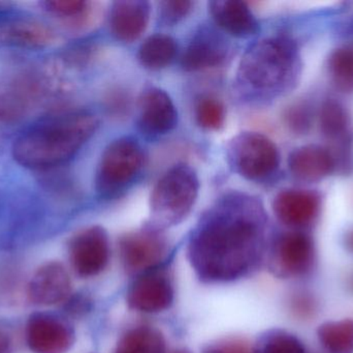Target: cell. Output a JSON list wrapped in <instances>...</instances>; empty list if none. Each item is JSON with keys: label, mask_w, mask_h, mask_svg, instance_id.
<instances>
[{"label": "cell", "mask_w": 353, "mask_h": 353, "mask_svg": "<svg viewBox=\"0 0 353 353\" xmlns=\"http://www.w3.org/2000/svg\"><path fill=\"white\" fill-rule=\"evenodd\" d=\"M267 230V213L259 199L228 193L197 222L187 246L189 263L203 283L248 277L263 263Z\"/></svg>", "instance_id": "1"}, {"label": "cell", "mask_w": 353, "mask_h": 353, "mask_svg": "<svg viewBox=\"0 0 353 353\" xmlns=\"http://www.w3.org/2000/svg\"><path fill=\"white\" fill-rule=\"evenodd\" d=\"M301 68L298 47L290 37H265L243 55L236 70V88L246 101H270L294 88Z\"/></svg>", "instance_id": "2"}, {"label": "cell", "mask_w": 353, "mask_h": 353, "mask_svg": "<svg viewBox=\"0 0 353 353\" xmlns=\"http://www.w3.org/2000/svg\"><path fill=\"white\" fill-rule=\"evenodd\" d=\"M99 126V118L87 111L50 118L17 139L14 158L22 165L32 168L63 163L78 153Z\"/></svg>", "instance_id": "3"}, {"label": "cell", "mask_w": 353, "mask_h": 353, "mask_svg": "<svg viewBox=\"0 0 353 353\" xmlns=\"http://www.w3.org/2000/svg\"><path fill=\"white\" fill-rule=\"evenodd\" d=\"M199 180L187 164H176L157 180L151 192L152 225L159 229L178 225L188 217L197 200Z\"/></svg>", "instance_id": "4"}, {"label": "cell", "mask_w": 353, "mask_h": 353, "mask_svg": "<svg viewBox=\"0 0 353 353\" xmlns=\"http://www.w3.org/2000/svg\"><path fill=\"white\" fill-rule=\"evenodd\" d=\"M145 164L142 146L132 137L112 141L101 155L97 167L95 188L105 199L117 197L141 173Z\"/></svg>", "instance_id": "5"}, {"label": "cell", "mask_w": 353, "mask_h": 353, "mask_svg": "<svg viewBox=\"0 0 353 353\" xmlns=\"http://www.w3.org/2000/svg\"><path fill=\"white\" fill-rule=\"evenodd\" d=\"M226 161L230 169L245 180L265 182L279 169V149L261 133L242 132L228 142Z\"/></svg>", "instance_id": "6"}, {"label": "cell", "mask_w": 353, "mask_h": 353, "mask_svg": "<svg viewBox=\"0 0 353 353\" xmlns=\"http://www.w3.org/2000/svg\"><path fill=\"white\" fill-rule=\"evenodd\" d=\"M316 263L314 240L306 232L292 230L278 236L268 255L270 271L280 279L309 275Z\"/></svg>", "instance_id": "7"}, {"label": "cell", "mask_w": 353, "mask_h": 353, "mask_svg": "<svg viewBox=\"0 0 353 353\" xmlns=\"http://www.w3.org/2000/svg\"><path fill=\"white\" fill-rule=\"evenodd\" d=\"M167 238L154 225L128 232L118 242L120 260L132 275H142L159 267L168 253Z\"/></svg>", "instance_id": "8"}, {"label": "cell", "mask_w": 353, "mask_h": 353, "mask_svg": "<svg viewBox=\"0 0 353 353\" xmlns=\"http://www.w3.org/2000/svg\"><path fill=\"white\" fill-rule=\"evenodd\" d=\"M175 298L173 280L167 269L157 267L139 276L126 296V303L132 310L155 313L169 310Z\"/></svg>", "instance_id": "9"}, {"label": "cell", "mask_w": 353, "mask_h": 353, "mask_svg": "<svg viewBox=\"0 0 353 353\" xmlns=\"http://www.w3.org/2000/svg\"><path fill=\"white\" fill-rule=\"evenodd\" d=\"M110 257L109 236L101 226H92L82 230L70 242V265L79 277L99 276L107 269Z\"/></svg>", "instance_id": "10"}, {"label": "cell", "mask_w": 353, "mask_h": 353, "mask_svg": "<svg viewBox=\"0 0 353 353\" xmlns=\"http://www.w3.org/2000/svg\"><path fill=\"white\" fill-rule=\"evenodd\" d=\"M26 342L33 353H66L74 345V332L64 319L39 313L27 323Z\"/></svg>", "instance_id": "11"}, {"label": "cell", "mask_w": 353, "mask_h": 353, "mask_svg": "<svg viewBox=\"0 0 353 353\" xmlns=\"http://www.w3.org/2000/svg\"><path fill=\"white\" fill-rule=\"evenodd\" d=\"M230 44L213 26L199 27L183 52L181 64L188 72L217 68L228 59Z\"/></svg>", "instance_id": "12"}, {"label": "cell", "mask_w": 353, "mask_h": 353, "mask_svg": "<svg viewBox=\"0 0 353 353\" xmlns=\"http://www.w3.org/2000/svg\"><path fill=\"white\" fill-rule=\"evenodd\" d=\"M272 207L282 224L301 231L311 227L319 219L321 195L305 189H286L276 195Z\"/></svg>", "instance_id": "13"}, {"label": "cell", "mask_w": 353, "mask_h": 353, "mask_svg": "<svg viewBox=\"0 0 353 353\" xmlns=\"http://www.w3.org/2000/svg\"><path fill=\"white\" fill-rule=\"evenodd\" d=\"M178 111L173 99L163 89L149 87L139 101L138 128L150 138L163 136L175 128Z\"/></svg>", "instance_id": "14"}, {"label": "cell", "mask_w": 353, "mask_h": 353, "mask_svg": "<svg viewBox=\"0 0 353 353\" xmlns=\"http://www.w3.org/2000/svg\"><path fill=\"white\" fill-rule=\"evenodd\" d=\"M72 294L70 274L60 263H46L31 278L28 298L39 306H54L66 302Z\"/></svg>", "instance_id": "15"}, {"label": "cell", "mask_w": 353, "mask_h": 353, "mask_svg": "<svg viewBox=\"0 0 353 353\" xmlns=\"http://www.w3.org/2000/svg\"><path fill=\"white\" fill-rule=\"evenodd\" d=\"M319 124L321 135L331 143L327 149L332 155H352L353 136L350 130V116L343 104L335 99L323 102L319 111Z\"/></svg>", "instance_id": "16"}, {"label": "cell", "mask_w": 353, "mask_h": 353, "mask_svg": "<svg viewBox=\"0 0 353 353\" xmlns=\"http://www.w3.org/2000/svg\"><path fill=\"white\" fill-rule=\"evenodd\" d=\"M150 14V3L145 0L113 2L109 14L110 30L118 41L132 43L146 30Z\"/></svg>", "instance_id": "17"}, {"label": "cell", "mask_w": 353, "mask_h": 353, "mask_svg": "<svg viewBox=\"0 0 353 353\" xmlns=\"http://www.w3.org/2000/svg\"><path fill=\"white\" fill-rule=\"evenodd\" d=\"M288 168L294 178L305 182H321L336 171L331 151L317 144L303 145L292 151Z\"/></svg>", "instance_id": "18"}, {"label": "cell", "mask_w": 353, "mask_h": 353, "mask_svg": "<svg viewBox=\"0 0 353 353\" xmlns=\"http://www.w3.org/2000/svg\"><path fill=\"white\" fill-rule=\"evenodd\" d=\"M209 12L215 24L232 37H252L259 31V22L245 2L239 0L210 1Z\"/></svg>", "instance_id": "19"}, {"label": "cell", "mask_w": 353, "mask_h": 353, "mask_svg": "<svg viewBox=\"0 0 353 353\" xmlns=\"http://www.w3.org/2000/svg\"><path fill=\"white\" fill-rule=\"evenodd\" d=\"M178 46L171 35L155 33L147 37L139 48L138 58L141 64L149 70L167 68L175 59Z\"/></svg>", "instance_id": "20"}, {"label": "cell", "mask_w": 353, "mask_h": 353, "mask_svg": "<svg viewBox=\"0 0 353 353\" xmlns=\"http://www.w3.org/2000/svg\"><path fill=\"white\" fill-rule=\"evenodd\" d=\"M115 353H167V343L159 330L139 325L120 338Z\"/></svg>", "instance_id": "21"}, {"label": "cell", "mask_w": 353, "mask_h": 353, "mask_svg": "<svg viewBox=\"0 0 353 353\" xmlns=\"http://www.w3.org/2000/svg\"><path fill=\"white\" fill-rule=\"evenodd\" d=\"M317 337L327 353H353V321L323 323L317 330Z\"/></svg>", "instance_id": "22"}, {"label": "cell", "mask_w": 353, "mask_h": 353, "mask_svg": "<svg viewBox=\"0 0 353 353\" xmlns=\"http://www.w3.org/2000/svg\"><path fill=\"white\" fill-rule=\"evenodd\" d=\"M327 70L338 90L353 93V46H342L334 50L327 59Z\"/></svg>", "instance_id": "23"}, {"label": "cell", "mask_w": 353, "mask_h": 353, "mask_svg": "<svg viewBox=\"0 0 353 353\" xmlns=\"http://www.w3.org/2000/svg\"><path fill=\"white\" fill-rule=\"evenodd\" d=\"M252 350L253 353H308L299 338L279 329L265 332Z\"/></svg>", "instance_id": "24"}, {"label": "cell", "mask_w": 353, "mask_h": 353, "mask_svg": "<svg viewBox=\"0 0 353 353\" xmlns=\"http://www.w3.org/2000/svg\"><path fill=\"white\" fill-rule=\"evenodd\" d=\"M194 115L196 124L203 130L218 131L225 122V107L211 95H203L195 103Z\"/></svg>", "instance_id": "25"}, {"label": "cell", "mask_w": 353, "mask_h": 353, "mask_svg": "<svg viewBox=\"0 0 353 353\" xmlns=\"http://www.w3.org/2000/svg\"><path fill=\"white\" fill-rule=\"evenodd\" d=\"M283 122L292 134L299 136L308 134L314 122L312 105L305 99L292 102L284 110Z\"/></svg>", "instance_id": "26"}, {"label": "cell", "mask_w": 353, "mask_h": 353, "mask_svg": "<svg viewBox=\"0 0 353 353\" xmlns=\"http://www.w3.org/2000/svg\"><path fill=\"white\" fill-rule=\"evenodd\" d=\"M288 309L294 318L302 321H311L319 313V300L308 290H296L290 296Z\"/></svg>", "instance_id": "27"}, {"label": "cell", "mask_w": 353, "mask_h": 353, "mask_svg": "<svg viewBox=\"0 0 353 353\" xmlns=\"http://www.w3.org/2000/svg\"><path fill=\"white\" fill-rule=\"evenodd\" d=\"M194 2L188 0H172L159 3V19L165 25H175L186 18L193 10Z\"/></svg>", "instance_id": "28"}, {"label": "cell", "mask_w": 353, "mask_h": 353, "mask_svg": "<svg viewBox=\"0 0 353 353\" xmlns=\"http://www.w3.org/2000/svg\"><path fill=\"white\" fill-rule=\"evenodd\" d=\"M8 35L17 43L28 45H41L50 39L49 32L43 27L33 24L17 25L8 31Z\"/></svg>", "instance_id": "29"}, {"label": "cell", "mask_w": 353, "mask_h": 353, "mask_svg": "<svg viewBox=\"0 0 353 353\" xmlns=\"http://www.w3.org/2000/svg\"><path fill=\"white\" fill-rule=\"evenodd\" d=\"M50 10L61 16H79L86 12L88 3L80 0H61V1H52L48 3Z\"/></svg>", "instance_id": "30"}, {"label": "cell", "mask_w": 353, "mask_h": 353, "mask_svg": "<svg viewBox=\"0 0 353 353\" xmlns=\"http://www.w3.org/2000/svg\"><path fill=\"white\" fill-rule=\"evenodd\" d=\"M222 353H253L252 348L244 340L228 339L217 344Z\"/></svg>", "instance_id": "31"}, {"label": "cell", "mask_w": 353, "mask_h": 353, "mask_svg": "<svg viewBox=\"0 0 353 353\" xmlns=\"http://www.w3.org/2000/svg\"><path fill=\"white\" fill-rule=\"evenodd\" d=\"M342 242H343L344 249H345L350 254L353 255V227L346 230Z\"/></svg>", "instance_id": "32"}, {"label": "cell", "mask_w": 353, "mask_h": 353, "mask_svg": "<svg viewBox=\"0 0 353 353\" xmlns=\"http://www.w3.org/2000/svg\"><path fill=\"white\" fill-rule=\"evenodd\" d=\"M10 342L8 335L0 331V353H8L10 352Z\"/></svg>", "instance_id": "33"}, {"label": "cell", "mask_w": 353, "mask_h": 353, "mask_svg": "<svg viewBox=\"0 0 353 353\" xmlns=\"http://www.w3.org/2000/svg\"><path fill=\"white\" fill-rule=\"evenodd\" d=\"M203 353H222L221 350H219V347H218L217 344H215V345H211L209 346V347L205 348V350H203Z\"/></svg>", "instance_id": "34"}, {"label": "cell", "mask_w": 353, "mask_h": 353, "mask_svg": "<svg viewBox=\"0 0 353 353\" xmlns=\"http://www.w3.org/2000/svg\"><path fill=\"white\" fill-rule=\"evenodd\" d=\"M173 353H191L189 350H185V348H181V350H176Z\"/></svg>", "instance_id": "35"}]
</instances>
